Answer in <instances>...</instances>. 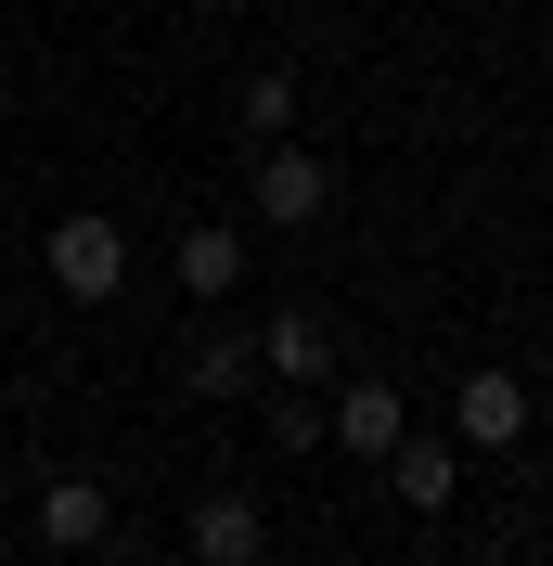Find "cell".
I'll use <instances>...</instances> for the list:
<instances>
[{
    "instance_id": "7",
    "label": "cell",
    "mask_w": 553,
    "mask_h": 566,
    "mask_svg": "<svg viewBox=\"0 0 553 566\" xmlns=\"http://www.w3.org/2000/svg\"><path fill=\"white\" fill-rule=\"evenodd\" d=\"M386 476H399V502H413V515H438V502L463 490V451H450V438H399V451H386Z\"/></svg>"
},
{
    "instance_id": "12",
    "label": "cell",
    "mask_w": 553,
    "mask_h": 566,
    "mask_svg": "<svg viewBox=\"0 0 553 566\" xmlns=\"http://www.w3.org/2000/svg\"><path fill=\"white\" fill-rule=\"evenodd\" d=\"M91 566H142V554H91Z\"/></svg>"
},
{
    "instance_id": "3",
    "label": "cell",
    "mask_w": 553,
    "mask_h": 566,
    "mask_svg": "<svg viewBox=\"0 0 553 566\" xmlns=\"http://www.w3.org/2000/svg\"><path fill=\"white\" fill-rule=\"evenodd\" d=\"M528 438V387L515 374H463V399H450V451H515Z\"/></svg>"
},
{
    "instance_id": "11",
    "label": "cell",
    "mask_w": 553,
    "mask_h": 566,
    "mask_svg": "<svg viewBox=\"0 0 553 566\" xmlns=\"http://www.w3.org/2000/svg\"><path fill=\"white\" fill-rule=\"evenodd\" d=\"M244 129H258V142H283V129H296V77H283V65H258V77H244Z\"/></svg>"
},
{
    "instance_id": "4",
    "label": "cell",
    "mask_w": 553,
    "mask_h": 566,
    "mask_svg": "<svg viewBox=\"0 0 553 566\" xmlns=\"http://www.w3.org/2000/svg\"><path fill=\"white\" fill-rule=\"evenodd\" d=\"M322 207H335V168H322L310 142H271V155H258V219L296 232V219H322Z\"/></svg>"
},
{
    "instance_id": "8",
    "label": "cell",
    "mask_w": 553,
    "mask_h": 566,
    "mask_svg": "<svg viewBox=\"0 0 553 566\" xmlns=\"http://www.w3.org/2000/svg\"><path fill=\"white\" fill-rule=\"evenodd\" d=\"M180 387L194 399H244L258 387V348H244V335H194V348H180Z\"/></svg>"
},
{
    "instance_id": "6",
    "label": "cell",
    "mask_w": 553,
    "mask_h": 566,
    "mask_svg": "<svg viewBox=\"0 0 553 566\" xmlns=\"http://www.w3.org/2000/svg\"><path fill=\"white\" fill-rule=\"evenodd\" d=\"M39 541H65V554H104V541H116V502L91 490V476H52V490H39Z\"/></svg>"
},
{
    "instance_id": "13",
    "label": "cell",
    "mask_w": 553,
    "mask_h": 566,
    "mask_svg": "<svg viewBox=\"0 0 553 566\" xmlns=\"http://www.w3.org/2000/svg\"><path fill=\"white\" fill-rule=\"evenodd\" d=\"M0 116H13V77H0Z\"/></svg>"
},
{
    "instance_id": "10",
    "label": "cell",
    "mask_w": 553,
    "mask_h": 566,
    "mask_svg": "<svg viewBox=\"0 0 553 566\" xmlns=\"http://www.w3.org/2000/svg\"><path fill=\"white\" fill-rule=\"evenodd\" d=\"M168 271L194 283V296H232V283H244V232H207V219H194V232L168 245Z\"/></svg>"
},
{
    "instance_id": "5",
    "label": "cell",
    "mask_w": 553,
    "mask_h": 566,
    "mask_svg": "<svg viewBox=\"0 0 553 566\" xmlns=\"http://www.w3.org/2000/svg\"><path fill=\"white\" fill-rule=\"evenodd\" d=\"M335 322H322V310H283L271 322V335H258V374H283V387H322V374H335Z\"/></svg>"
},
{
    "instance_id": "1",
    "label": "cell",
    "mask_w": 553,
    "mask_h": 566,
    "mask_svg": "<svg viewBox=\"0 0 553 566\" xmlns=\"http://www.w3.org/2000/svg\"><path fill=\"white\" fill-rule=\"evenodd\" d=\"M52 283L104 310L116 283H129V232H116V219H52Z\"/></svg>"
},
{
    "instance_id": "9",
    "label": "cell",
    "mask_w": 553,
    "mask_h": 566,
    "mask_svg": "<svg viewBox=\"0 0 553 566\" xmlns=\"http://www.w3.org/2000/svg\"><path fill=\"white\" fill-rule=\"evenodd\" d=\"M194 566H258V502H194Z\"/></svg>"
},
{
    "instance_id": "2",
    "label": "cell",
    "mask_w": 553,
    "mask_h": 566,
    "mask_svg": "<svg viewBox=\"0 0 553 566\" xmlns=\"http://www.w3.org/2000/svg\"><path fill=\"white\" fill-rule=\"evenodd\" d=\"M399 424H413V412H399V387H386V374H347L335 412H322V438H335V451H361V463H386V451H399Z\"/></svg>"
}]
</instances>
